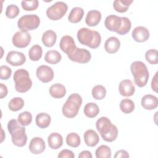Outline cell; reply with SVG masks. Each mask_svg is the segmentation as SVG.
Returning <instances> with one entry per match:
<instances>
[{
	"instance_id": "obj_1",
	"label": "cell",
	"mask_w": 158,
	"mask_h": 158,
	"mask_svg": "<svg viewBox=\"0 0 158 158\" xmlns=\"http://www.w3.org/2000/svg\"><path fill=\"white\" fill-rule=\"evenodd\" d=\"M77 39L83 45L91 49L98 48L101 43V36L99 32L88 28H81L77 31Z\"/></svg>"
},
{
	"instance_id": "obj_2",
	"label": "cell",
	"mask_w": 158,
	"mask_h": 158,
	"mask_svg": "<svg viewBox=\"0 0 158 158\" xmlns=\"http://www.w3.org/2000/svg\"><path fill=\"white\" fill-rule=\"evenodd\" d=\"M7 130L12 137L13 144L18 147L24 146L27 141V136L25 133V128L21 126L18 120L11 119L8 122Z\"/></svg>"
},
{
	"instance_id": "obj_3",
	"label": "cell",
	"mask_w": 158,
	"mask_h": 158,
	"mask_svg": "<svg viewBox=\"0 0 158 158\" xmlns=\"http://www.w3.org/2000/svg\"><path fill=\"white\" fill-rule=\"evenodd\" d=\"M130 70L136 85L140 88L146 86L149 77L146 64L141 61H135L131 63Z\"/></svg>"
},
{
	"instance_id": "obj_4",
	"label": "cell",
	"mask_w": 158,
	"mask_h": 158,
	"mask_svg": "<svg viewBox=\"0 0 158 158\" xmlns=\"http://www.w3.org/2000/svg\"><path fill=\"white\" fill-rule=\"evenodd\" d=\"M82 104V98L78 93L71 94L65 102L64 104L62 112L67 118H73L78 113L79 109Z\"/></svg>"
},
{
	"instance_id": "obj_5",
	"label": "cell",
	"mask_w": 158,
	"mask_h": 158,
	"mask_svg": "<svg viewBox=\"0 0 158 158\" xmlns=\"http://www.w3.org/2000/svg\"><path fill=\"white\" fill-rule=\"evenodd\" d=\"M15 82V88L19 93L27 92L32 86V81L30 78L29 73L23 69L17 70L13 75Z\"/></svg>"
},
{
	"instance_id": "obj_6",
	"label": "cell",
	"mask_w": 158,
	"mask_h": 158,
	"mask_svg": "<svg viewBox=\"0 0 158 158\" xmlns=\"http://www.w3.org/2000/svg\"><path fill=\"white\" fill-rule=\"evenodd\" d=\"M40 23V17L35 14H27L22 16L17 22V27L21 30L29 31L36 29Z\"/></svg>"
},
{
	"instance_id": "obj_7",
	"label": "cell",
	"mask_w": 158,
	"mask_h": 158,
	"mask_svg": "<svg viewBox=\"0 0 158 158\" xmlns=\"http://www.w3.org/2000/svg\"><path fill=\"white\" fill-rule=\"evenodd\" d=\"M68 6L63 1L55 2L46 10L47 17L52 20H58L62 19L67 12Z\"/></svg>"
},
{
	"instance_id": "obj_8",
	"label": "cell",
	"mask_w": 158,
	"mask_h": 158,
	"mask_svg": "<svg viewBox=\"0 0 158 158\" xmlns=\"http://www.w3.org/2000/svg\"><path fill=\"white\" fill-rule=\"evenodd\" d=\"M30 34L24 30H20L16 32L12 37V41L14 46L19 48H23L27 47L31 42Z\"/></svg>"
},
{
	"instance_id": "obj_9",
	"label": "cell",
	"mask_w": 158,
	"mask_h": 158,
	"mask_svg": "<svg viewBox=\"0 0 158 158\" xmlns=\"http://www.w3.org/2000/svg\"><path fill=\"white\" fill-rule=\"evenodd\" d=\"M67 57L73 62L80 64H86L90 61L91 59V54L90 52L86 49L77 48L74 51Z\"/></svg>"
},
{
	"instance_id": "obj_10",
	"label": "cell",
	"mask_w": 158,
	"mask_h": 158,
	"mask_svg": "<svg viewBox=\"0 0 158 158\" xmlns=\"http://www.w3.org/2000/svg\"><path fill=\"white\" fill-rule=\"evenodd\" d=\"M36 74L38 80L44 83L52 81L54 75L52 68L46 65L39 66L36 69Z\"/></svg>"
},
{
	"instance_id": "obj_11",
	"label": "cell",
	"mask_w": 158,
	"mask_h": 158,
	"mask_svg": "<svg viewBox=\"0 0 158 158\" xmlns=\"http://www.w3.org/2000/svg\"><path fill=\"white\" fill-rule=\"evenodd\" d=\"M6 62L12 66H20L26 61V57L23 53L15 51L9 52L6 57Z\"/></svg>"
},
{
	"instance_id": "obj_12",
	"label": "cell",
	"mask_w": 158,
	"mask_h": 158,
	"mask_svg": "<svg viewBox=\"0 0 158 158\" xmlns=\"http://www.w3.org/2000/svg\"><path fill=\"white\" fill-rule=\"evenodd\" d=\"M59 46L60 49L65 52L67 56L71 54L77 48L73 38L69 35H65L61 38Z\"/></svg>"
},
{
	"instance_id": "obj_13",
	"label": "cell",
	"mask_w": 158,
	"mask_h": 158,
	"mask_svg": "<svg viewBox=\"0 0 158 158\" xmlns=\"http://www.w3.org/2000/svg\"><path fill=\"white\" fill-rule=\"evenodd\" d=\"M96 127L101 137H102L111 131L115 125L112 124L111 121L107 117H101L97 120Z\"/></svg>"
},
{
	"instance_id": "obj_14",
	"label": "cell",
	"mask_w": 158,
	"mask_h": 158,
	"mask_svg": "<svg viewBox=\"0 0 158 158\" xmlns=\"http://www.w3.org/2000/svg\"><path fill=\"white\" fill-rule=\"evenodd\" d=\"M106 28L110 31L117 32L122 25L121 17L115 15H109L107 16L104 20Z\"/></svg>"
},
{
	"instance_id": "obj_15",
	"label": "cell",
	"mask_w": 158,
	"mask_h": 158,
	"mask_svg": "<svg viewBox=\"0 0 158 158\" xmlns=\"http://www.w3.org/2000/svg\"><path fill=\"white\" fill-rule=\"evenodd\" d=\"M118 91L120 94L125 97H130L134 94L135 87L130 80H123L118 85Z\"/></svg>"
},
{
	"instance_id": "obj_16",
	"label": "cell",
	"mask_w": 158,
	"mask_h": 158,
	"mask_svg": "<svg viewBox=\"0 0 158 158\" xmlns=\"http://www.w3.org/2000/svg\"><path fill=\"white\" fill-rule=\"evenodd\" d=\"M132 38L138 43H142L147 41L150 36V33L148 28L144 27L139 26L135 27L132 31Z\"/></svg>"
},
{
	"instance_id": "obj_17",
	"label": "cell",
	"mask_w": 158,
	"mask_h": 158,
	"mask_svg": "<svg viewBox=\"0 0 158 158\" xmlns=\"http://www.w3.org/2000/svg\"><path fill=\"white\" fill-rule=\"evenodd\" d=\"M46 148V144L43 138L40 137L33 138L29 144V150L33 154L42 153Z\"/></svg>"
},
{
	"instance_id": "obj_18",
	"label": "cell",
	"mask_w": 158,
	"mask_h": 158,
	"mask_svg": "<svg viewBox=\"0 0 158 158\" xmlns=\"http://www.w3.org/2000/svg\"><path fill=\"white\" fill-rule=\"evenodd\" d=\"M120 47V41L115 36H111L106 40L104 43V49L109 54L117 52Z\"/></svg>"
},
{
	"instance_id": "obj_19",
	"label": "cell",
	"mask_w": 158,
	"mask_h": 158,
	"mask_svg": "<svg viewBox=\"0 0 158 158\" xmlns=\"http://www.w3.org/2000/svg\"><path fill=\"white\" fill-rule=\"evenodd\" d=\"M141 106L146 110L155 109L158 106V99L152 94H146L141 99Z\"/></svg>"
},
{
	"instance_id": "obj_20",
	"label": "cell",
	"mask_w": 158,
	"mask_h": 158,
	"mask_svg": "<svg viewBox=\"0 0 158 158\" xmlns=\"http://www.w3.org/2000/svg\"><path fill=\"white\" fill-rule=\"evenodd\" d=\"M83 138L85 144L89 147L96 146L99 141L98 134L94 130L91 129L87 130L85 132Z\"/></svg>"
},
{
	"instance_id": "obj_21",
	"label": "cell",
	"mask_w": 158,
	"mask_h": 158,
	"mask_svg": "<svg viewBox=\"0 0 158 158\" xmlns=\"http://www.w3.org/2000/svg\"><path fill=\"white\" fill-rule=\"evenodd\" d=\"M101 19V14L99 10H91L86 15L85 22L89 27H95L99 24Z\"/></svg>"
},
{
	"instance_id": "obj_22",
	"label": "cell",
	"mask_w": 158,
	"mask_h": 158,
	"mask_svg": "<svg viewBox=\"0 0 158 158\" xmlns=\"http://www.w3.org/2000/svg\"><path fill=\"white\" fill-rule=\"evenodd\" d=\"M48 143L50 148L57 149L63 144V138L59 133H52L48 138Z\"/></svg>"
},
{
	"instance_id": "obj_23",
	"label": "cell",
	"mask_w": 158,
	"mask_h": 158,
	"mask_svg": "<svg viewBox=\"0 0 158 158\" xmlns=\"http://www.w3.org/2000/svg\"><path fill=\"white\" fill-rule=\"evenodd\" d=\"M50 95L56 99H60L66 94L65 87L60 83H55L51 86L49 89Z\"/></svg>"
},
{
	"instance_id": "obj_24",
	"label": "cell",
	"mask_w": 158,
	"mask_h": 158,
	"mask_svg": "<svg viewBox=\"0 0 158 158\" xmlns=\"http://www.w3.org/2000/svg\"><path fill=\"white\" fill-rule=\"evenodd\" d=\"M57 35L53 30H49L46 31L42 36V42L43 44L48 48L52 47L56 42Z\"/></svg>"
},
{
	"instance_id": "obj_25",
	"label": "cell",
	"mask_w": 158,
	"mask_h": 158,
	"mask_svg": "<svg viewBox=\"0 0 158 158\" xmlns=\"http://www.w3.org/2000/svg\"><path fill=\"white\" fill-rule=\"evenodd\" d=\"M51 116L44 112L38 114L35 118L36 124L40 128H46L48 127L51 123Z\"/></svg>"
},
{
	"instance_id": "obj_26",
	"label": "cell",
	"mask_w": 158,
	"mask_h": 158,
	"mask_svg": "<svg viewBox=\"0 0 158 158\" xmlns=\"http://www.w3.org/2000/svg\"><path fill=\"white\" fill-rule=\"evenodd\" d=\"M84 15V10L80 7H75L72 9L68 16V20L73 23L81 21Z\"/></svg>"
},
{
	"instance_id": "obj_27",
	"label": "cell",
	"mask_w": 158,
	"mask_h": 158,
	"mask_svg": "<svg viewBox=\"0 0 158 158\" xmlns=\"http://www.w3.org/2000/svg\"><path fill=\"white\" fill-rule=\"evenodd\" d=\"M83 112L86 117L89 118H94L98 115L99 109L96 103L88 102L85 106Z\"/></svg>"
},
{
	"instance_id": "obj_28",
	"label": "cell",
	"mask_w": 158,
	"mask_h": 158,
	"mask_svg": "<svg viewBox=\"0 0 158 158\" xmlns=\"http://www.w3.org/2000/svg\"><path fill=\"white\" fill-rule=\"evenodd\" d=\"M62 59L61 54L56 50L48 51L44 56V60L50 64H56Z\"/></svg>"
},
{
	"instance_id": "obj_29",
	"label": "cell",
	"mask_w": 158,
	"mask_h": 158,
	"mask_svg": "<svg viewBox=\"0 0 158 158\" xmlns=\"http://www.w3.org/2000/svg\"><path fill=\"white\" fill-rule=\"evenodd\" d=\"M132 2V0H115L114 1L113 7L115 11L123 13L127 11L130 5Z\"/></svg>"
},
{
	"instance_id": "obj_30",
	"label": "cell",
	"mask_w": 158,
	"mask_h": 158,
	"mask_svg": "<svg viewBox=\"0 0 158 158\" xmlns=\"http://www.w3.org/2000/svg\"><path fill=\"white\" fill-rule=\"evenodd\" d=\"M43 54V49L39 44H35L31 47L28 51L29 58L32 61L39 60Z\"/></svg>"
},
{
	"instance_id": "obj_31",
	"label": "cell",
	"mask_w": 158,
	"mask_h": 158,
	"mask_svg": "<svg viewBox=\"0 0 158 158\" xmlns=\"http://www.w3.org/2000/svg\"><path fill=\"white\" fill-rule=\"evenodd\" d=\"M120 109L124 114H130L135 109V103L130 99L125 98L122 99L120 102Z\"/></svg>"
},
{
	"instance_id": "obj_32",
	"label": "cell",
	"mask_w": 158,
	"mask_h": 158,
	"mask_svg": "<svg viewBox=\"0 0 158 158\" xmlns=\"http://www.w3.org/2000/svg\"><path fill=\"white\" fill-rule=\"evenodd\" d=\"M24 106V101L22 98L15 97L12 98L8 104L9 109L13 111L16 112L21 110Z\"/></svg>"
},
{
	"instance_id": "obj_33",
	"label": "cell",
	"mask_w": 158,
	"mask_h": 158,
	"mask_svg": "<svg viewBox=\"0 0 158 158\" xmlns=\"http://www.w3.org/2000/svg\"><path fill=\"white\" fill-rule=\"evenodd\" d=\"M91 94L94 99L96 100H102L106 95V89L104 86L98 85L93 88Z\"/></svg>"
},
{
	"instance_id": "obj_34",
	"label": "cell",
	"mask_w": 158,
	"mask_h": 158,
	"mask_svg": "<svg viewBox=\"0 0 158 158\" xmlns=\"http://www.w3.org/2000/svg\"><path fill=\"white\" fill-rule=\"evenodd\" d=\"M111 154V149L107 145H101L95 151L96 158H110Z\"/></svg>"
},
{
	"instance_id": "obj_35",
	"label": "cell",
	"mask_w": 158,
	"mask_h": 158,
	"mask_svg": "<svg viewBox=\"0 0 158 158\" xmlns=\"http://www.w3.org/2000/svg\"><path fill=\"white\" fill-rule=\"evenodd\" d=\"M66 143L68 146L72 148H77L81 143L80 136L74 132L68 134L66 136Z\"/></svg>"
},
{
	"instance_id": "obj_36",
	"label": "cell",
	"mask_w": 158,
	"mask_h": 158,
	"mask_svg": "<svg viewBox=\"0 0 158 158\" xmlns=\"http://www.w3.org/2000/svg\"><path fill=\"white\" fill-rule=\"evenodd\" d=\"M17 120L23 127L29 125L32 122V115L28 111H24L19 114Z\"/></svg>"
},
{
	"instance_id": "obj_37",
	"label": "cell",
	"mask_w": 158,
	"mask_h": 158,
	"mask_svg": "<svg viewBox=\"0 0 158 158\" xmlns=\"http://www.w3.org/2000/svg\"><path fill=\"white\" fill-rule=\"evenodd\" d=\"M146 60L151 64L155 65L158 63V52L157 49H151L145 53Z\"/></svg>"
},
{
	"instance_id": "obj_38",
	"label": "cell",
	"mask_w": 158,
	"mask_h": 158,
	"mask_svg": "<svg viewBox=\"0 0 158 158\" xmlns=\"http://www.w3.org/2000/svg\"><path fill=\"white\" fill-rule=\"evenodd\" d=\"M122 25L120 30L117 32L120 35H126L131 29V22L130 20L126 17H122Z\"/></svg>"
},
{
	"instance_id": "obj_39",
	"label": "cell",
	"mask_w": 158,
	"mask_h": 158,
	"mask_svg": "<svg viewBox=\"0 0 158 158\" xmlns=\"http://www.w3.org/2000/svg\"><path fill=\"white\" fill-rule=\"evenodd\" d=\"M39 2L38 0H33V1H22L21 2V5L25 10L27 11H31L36 10L38 7Z\"/></svg>"
},
{
	"instance_id": "obj_40",
	"label": "cell",
	"mask_w": 158,
	"mask_h": 158,
	"mask_svg": "<svg viewBox=\"0 0 158 158\" xmlns=\"http://www.w3.org/2000/svg\"><path fill=\"white\" fill-rule=\"evenodd\" d=\"M20 10L17 6L15 4L9 5L6 10V15L9 19H14L19 14Z\"/></svg>"
},
{
	"instance_id": "obj_41",
	"label": "cell",
	"mask_w": 158,
	"mask_h": 158,
	"mask_svg": "<svg viewBox=\"0 0 158 158\" xmlns=\"http://www.w3.org/2000/svg\"><path fill=\"white\" fill-rule=\"evenodd\" d=\"M12 74V70L7 65H1L0 67V78L2 80H8Z\"/></svg>"
},
{
	"instance_id": "obj_42",
	"label": "cell",
	"mask_w": 158,
	"mask_h": 158,
	"mask_svg": "<svg viewBox=\"0 0 158 158\" xmlns=\"http://www.w3.org/2000/svg\"><path fill=\"white\" fill-rule=\"evenodd\" d=\"M57 157L59 158H74L75 154L71 150L69 149H63L58 154Z\"/></svg>"
},
{
	"instance_id": "obj_43",
	"label": "cell",
	"mask_w": 158,
	"mask_h": 158,
	"mask_svg": "<svg viewBox=\"0 0 158 158\" xmlns=\"http://www.w3.org/2000/svg\"><path fill=\"white\" fill-rule=\"evenodd\" d=\"M129 157H130V156H129V154L128 153V152L123 149H120V150L117 151L114 155L115 158H119V157L128 158Z\"/></svg>"
},
{
	"instance_id": "obj_44",
	"label": "cell",
	"mask_w": 158,
	"mask_h": 158,
	"mask_svg": "<svg viewBox=\"0 0 158 158\" xmlns=\"http://www.w3.org/2000/svg\"><path fill=\"white\" fill-rule=\"evenodd\" d=\"M8 90L6 85L3 83H0V98L2 99L7 96Z\"/></svg>"
},
{
	"instance_id": "obj_45",
	"label": "cell",
	"mask_w": 158,
	"mask_h": 158,
	"mask_svg": "<svg viewBox=\"0 0 158 158\" xmlns=\"http://www.w3.org/2000/svg\"><path fill=\"white\" fill-rule=\"evenodd\" d=\"M157 73L158 72H157L155 74V75L154 76V77L152 78V81H151V88H152V89L155 91L156 93H157V84H158V82H157Z\"/></svg>"
},
{
	"instance_id": "obj_46",
	"label": "cell",
	"mask_w": 158,
	"mask_h": 158,
	"mask_svg": "<svg viewBox=\"0 0 158 158\" xmlns=\"http://www.w3.org/2000/svg\"><path fill=\"white\" fill-rule=\"evenodd\" d=\"M92 157L91 152L87 150L81 151L78 155V158H92Z\"/></svg>"
},
{
	"instance_id": "obj_47",
	"label": "cell",
	"mask_w": 158,
	"mask_h": 158,
	"mask_svg": "<svg viewBox=\"0 0 158 158\" xmlns=\"http://www.w3.org/2000/svg\"><path fill=\"white\" fill-rule=\"evenodd\" d=\"M1 131H2V136H1V143H2V142L3 141V140H4V138L2 136V135H4V132H3V130L2 129V128H1Z\"/></svg>"
}]
</instances>
